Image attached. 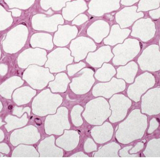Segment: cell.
I'll return each instance as SVG.
<instances>
[{"label":"cell","mask_w":160,"mask_h":160,"mask_svg":"<svg viewBox=\"0 0 160 160\" xmlns=\"http://www.w3.org/2000/svg\"><path fill=\"white\" fill-rule=\"evenodd\" d=\"M146 116L135 109L130 113L127 120L119 125L116 138L120 143L128 144L132 141L141 139L148 125Z\"/></svg>","instance_id":"6da1fadb"},{"label":"cell","mask_w":160,"mask_h":160,"mask_svg":"<svg viewBox=\"0 0 160 160\" xmlns=\"http://www.w3.org/2000/svg\"><path fill=\"white\" fill-rule=\"evenodd\" d=\"M62 102L60 95L52 94L49 89L45 90L36 97L32 103L33 113L39 116L53 114Z\"/></svg>","instance_id":"7a4b0ae2"},{"label":"cell","mask_w":160,"mask_h":160,"mask_svg":"<svg viewBox=\"0 0 160 160\" xmlns=\"http://www.w3.org/2000/svg\"><path fill=\"white\" fill-rule=\"evenodd\" d=\"M111 114L108 103L103 98L99 97L87 103L82 116L92 125H101Z\"/></svg>","instance_id":"3957f363"},{"label":"cell","mask_w":160,"mask_h":160,"mask_svg":"<svg viewBox=\"0 0 160 160\" xmlns=\"http://www.w3.org/2000/svg\"><path fill=\"white\" fill-rule=\"evenodd\" d=\"M140 44L138 40L133 39H128L122 44L117 45L113 50L114 54L113 64L115 66L124 65L131 60L140 51Z\"/></svg>","instance_id":"277c9868"},{"label":"cell","mask_w":160,"mask_h":160,"mask_svg":"<svg viewBox=\"0 0 160 160\" xmlns=\"http://www.w3.org/2000/svg\"><path fill=\"white\" fill-rule=\"evenodd\" d=\"M23 78L33 88L42 90L49 81L54 79V76L50 73L49 68L31 65L24 72Z\"/></svg>","instance_id":"5b68a950"},{"label":"cell","mask_w":160,"mask_h":160,"mask_svg":"<svg viewBox=\"0 0 160 160\" xmlns=\"http://www.w3.org/2000/svg\"><path fill=\"white\" fill-rule=\"evenodd\" d=\"M44 127L47 134H62L64 130L70 128L68 119V109L65 107H60L58 109L56 114L48 116Z\"/></svg>","instance_id":"8992f818"},{"label":"cell","mask_w":160,"mask_h":160,"mask_svg":"<svg viewBox=\"0 0 160 160\" xmlns=\"http://www.w3.org/2000/svg\"><path fill=\"white\" fill-rule=\"evenodd\" d=\"M28 31L26 26L18 25L7 33V37L3 42L5 52L11 54L21 49L28 38Z\"/></svg>","instance_id":"52a82bcc"},{"label":"cell","mask_w":160,"mask_h":160,"mask_svg":"<svg viewBox=\"0 0 160 160\" xmlns=\"http://www.w3.org/2000/svg\"><path fill=\"white\" fill-rule=\"evenodd\" d=\"M45 64L52 73H57L66 70V66L72 64L73 58L71 55V52L67 48H57L48 55Z\"/></svg>","instance_id":"ba28073f"},{"label":"cell","mask_w":160,"mask_h":160,"mask_svg":"<svg viewBox=\"0 0 160 160\" xmlns=\"http://www.w3.org/2000/svg\"><path fill=\"white\" fill-rule=\"evenodd\" d=\"M142 70L157 71L160 70V52L157 45H152L144 50L138 59Z\"/></svg>","instance_id":"9c48e42d"},{"label":"cell","mask_w":160,"mask_h":160,"mask_svg":"<svg viewBox=\"0 0 160 160\" xmlns=\"http://www.w3.org/2000/svg\"><path fill=\"white\" fill-rule=\"evenodd\" d=\"M78 75L80 76L73 78L72 82L70 84L71 90L75 94H85L91 90L95 81L94 71L91 68H84Z\"/></svg>","instance_id":"30bf717a"},{"label":"cell","mask_w":160,"mask_h":160,"mask_svg":"<svg viewBox=\"0 0 160 160\" xmlns=\"http://www.w3.org/2000/svg\"><path fill=\"white\" fill-rule=\"evenodd\" d=\"M155 80L151 74L146 72L138 77L135 82L128 87V95L135 102H138L140 97L146 90L155 85Z\"/></svg>","instance_id":"8fae6325"},{"label":"cell","mask_w":160,"mask_h":160,"mask_svg":"<svg viewBox=\"0 0 160 160\" xmlns=\"http://www.w3.org/2000/svg\"><path fill=\"white\" fill-rule=\"evenodd\" d=\"M64 23V19L60 14H55L49 17L45 14H37L33 17L32 20L34 29L49 32L57 31L58 25Z\"/></svg>","instance_id":"7c38bea8"},{"label":"cell","mask_w":160,"mask_h":160,"mask_svg":"<svg viewBox=\"0 0 160 160\" xmlns=\"http://www.w3.org/2000/svg\"><path fill=\"white\" fill-rule=\"evenodd\" d=\"M109 103L112 111L109 121L115 122L124 119L127 114L128 109L132 105V102L122 94H115L110 99Z\"/></svg>","instance_id":"4fadbf2b"},{"label":"cell","mask_w":160,"mask_h":160,"mask_svg":"<svg viewBox=\"0 0 160 160\" xmlns=\"http://www.w3.org/2000/svg\"><path fill=\"white\" fill-rule=\"evenodd\" d=\"M70 48L71 56L75 58V61L78 62L85 59L88 52H94L97 47L91 39L80 37L71 42Z\"/></svg>","instance_id":"5bb4252c"},{"label":"cell","mask_w":160,"mask_h":160,"mask_svg":"<svg viewBox=\"0 0 160 160\" xmlns=\"http://www.w3.org/2000/svg\"><path fill=\"white\" fill-rule=\"evenodd\" d=\"M126 84L124 81L113 78L109 82L101 83L94 86L92 94L94 97L102 96L109 98L116 93L125 90Z\"/></svg>","instance_id":"9a60e30c"},{"label":"cell","mask_w":160,"mask_h":160,"mask_svg":"<svg viewBox=\"0 0 160 160\" xmlns=\"http://www.w3.org/2000/svg\"><path fill=\"white\" fill-rule=\"evenodd\" d=\"M47 52L39 48L28 49L19 55L18 64L21 68H25L32 64H38L42 66L47 61Z\"/></svg>","instance_id":"2e32d148"},{"label":"cell","mask_w":160,"mask_h":160,"mask_svg":"<svg viewBox=\"0 0 160 160\" xmlns=\"http://www.w3.org/2000/svg\"><path fill=\"white\" fill-rule=\"evenodd\" d=\"M131 35L140 38L144 42L153 38L156 33L155 24L150 18L140 19L132 27Z\"/></svg>","instance_id":"e0dca14e"},{"label":"cell","mask_w":160,"mask_h":160,"mask_svg":"<svg viewBox=\"0 0 160 160\" xmlns=\"http://www.w3.org/2000/svg\"><path fill=\"white\" fill-rule=\"evenodd\" d=\"M120 8V0H91L88 12L94 16L117 11Z\"/></svg>","instance_id":"ac0fdd59"},{"label":"cell","mask_w":160,"mask_h":160,"mask_svg":"<svg viewBox=\"0 0 160 160\" xmlns=\"http://www.w3.org/2000/svg\"><path fill=\"white\" fill-rule=\"evenodd\" d=\"M137 6L125 7L116 14L115 19L120 25V28L124 29L129 27L136 20L144 17L142 12H137Z\"/></svg>","instance_id":"d6986e66"},{"label":"cell","mask_w":160,"mask_h":160,"mask_svg":"<svg viewBox=\"0 0 160 160\" xmlns=\"http://www.w3.org/2000/svg\"><path fill=\"white\" fill-rule=\"evenodd\" d=\"M78 34V28L75 26H59L58 31L55 34L53 42L58 47H65L76 38Z\"/></svg>","instance_id":"ffe728a7"},{"label":"cell","mask_w":160,"mask_h":160,"mask_svg":"<svg viewBox=\"0 0 160 160\" xmlns=\"http://www.w3.org/2000/svg\"><path fill=\"white\" fill-rule=\"evenodd\" d=\"M114 58L109 46H104L100 48L96 52H90L87 56L86 61L91 66L94 68H100L104 62H107Z\"/></svg>","instance_id":"44dd1931"},{"label":"cell","mask_w":160,"mask_h":160,"mask_svg":"<svg viewBox=\"0 0 160 160\" xmlns=\"http://www.w3.org/2000/svg\"><path fill=\"white\" fill-rule=\"evenodd\" d=\"M54 137L48 138L40 142L38 150L40 157H63V151L55 146Z\"/></svg>","instance_id":"7402d4cb"},{"label":"cell","mask_w":160,"mask_h":160,"mask_svg":"<svg viewBox=\"0 0 160 160\" xmlns=\"http://www.w3.org/2000/svg\"><path fill=\"white\" fill-rule=\"evenodd\" d=\"M64 133L62 136L57 139L56 144L65 150H72L78 144L80 135L76 131L67 129L64 131Z\"/></svg>","instance_id":"603a6c76"},{"label":"cell","mask_w":160,"mask_h":160,"mask_svg":"<svg viewBox=\"0 0 160 160\" xmlns=\"http://www.w3.org/2000/svg\"><path fill=\"white\" fill-rule=\"evenodd\" d=\"M87 9L88 7L84 0L69 1L66 3V7L62 9V16L65 19L70 21Z\"/></svg>","instance_id":"cb8c5ba5"},{"label":"cell","mask_w":160,"mask_h":160,"mask_svg":"<svg viewBox=\"0 0 160 160\" xmlns=\"http://www.w3.org/2000/svg\"><path fill=\"white\" fill-rule=\"evenodd\" d=\"M109 26L102 20L94 22L87 29L88 35L93 38L96 42L99 43L104 38L108 35Z\"/></svg>","instance_id":"d4e9b609"},{"label":"cell","mask_w":160,"mask_h":160,"mask_svg":"<svg viewBox=\"0 0 160 160\" xmlns=\"http://www.w3.org/2000/svg\"><path fill=\"white\" fill-rule=\"evenodd\" d=\"M113 134V127L108 122H104L102 126L95 127L91 130V135L98 144H103L109 141Z\"/></svg>","instance_id":"484cf974"},{"label":"cell","mask_w":160,"mask_h":160,"mask_svg":"<svg viewBox=\"0 0 160 160\" xmlns=\"http://www.w3.org/2000/svg\"><path fill=\"white\" fill-rule=\"evenodd\" d=\"M16 132L18 133V140L16 142L14 146L19 143L33 144L38 142L40 136L38 130L32 125L24 128L23 129L18 130Z\"/></svg>","instance_id":"4316f807"},{"label":"cell","mask_w":160,"mask_h":160,"mask_svg":"<svg viewBox=\"0 0 160 160\" xmlns=\"http://www.w3.org/2000/svg\"><path fill=\"white\" fill-rule=\"evenodd\" d=\"M130 33L128 29L120 28L118 24L113 26L111 29V33L108 37L104 39V43L106 45H113L118 43H122L125 39L127 38Z\"/></svg>","instance_id":"83f0119b"},{"label":"cell","mask_w":160,"mask_h":160,"mask_svg":"<svg viewBox=\"0 0 160 160\" xmlns=\"http://www.w3.org/2000/svg\"><path fill=\"white\" fill-rule=\"evenodd\" d=\"M155 89L152 90V94H153V98H151L146 93L145 96L142 97V98H144L145 99H148L152 102L148 101H144L142 100V103H141V108H142V112L144 113L146 109L148 108L149 106L151 104L150 109H149L148 114L151 115L152 114H156L160 112V88L159 89L158 94L156 96V97L155 96Z\"/></svg>","instance_id":"f1b7e54d"},{"label":"cell","mask_w":160,"mask_h":160,"mask_svg":"<svg viewBox=\"0 0 160 160\" xmlns=\"http://www.w3.org/2000/svg\"><path fill=\"white\" fill-rule=\"evenodd\" d=\"M31 44L33 48L39 47L50 50L53 48L52 37L47 33H36L31 37Z\"/></svg>","instance_id":"f546056e"},{"label":"cell","mask_w":160,"mask_h":160,"mask_svg":"<svg viewBox=\"0 0 160 160\" xmlns=\"http://www.w3.org/2000/svg\"><path fill=\"white\" fill-rule=\"evenodd\" d=\"M138 70L137 64L132 61L126 66H120L117 69V78H122L128 83L133 82L135 76Z\"/></svg>","instance_id":"4dcf8cb0"},{"label":"cell","mask_w":160,"mask_h":160,"mask_svg":"<svg viewBox=\"0 0 160 160\" xmlns=\"http://www.w3.org/2000/svg\"><path fill=\"white\" fill-rule=\"evenodd\" d=\"M70 82V80L68 79L66 73H58L55 76V80L49 83V87L53 93H64L67 90L68 85Z\"/></svg>","instance_id":"1f68e13d"},{"label":"cell","mask_w":160,"mask_h":160,"mask_svg":"<svg viewBox=\"0 0 160 160\" xmlns=\"http://www.w3.org/2000/svg\"><path fill=\"white\" fill-rule=\"evenodd\" d=\"M37 92L31 89L30 87H24L17 90L13 94V100L18 105L24 104L29 103Z\"/></svg>","instance_id":"d6a6232c"},{"label":"cell","mask_w":160,"mask_h":160,"mask_svg":"<svg viewBox=\"0 0 160 160\" xmlns=\"http://www.w3.org/2000/svg\"><path fill=\"white\" fill-rule=\"evenodd\" d=\"M120 146L115 142H111L103 146L99 151L93 153L94 158H118V151Z\"/></svg>","instance_id":"836d02e7"},{"label":"cell","mask_w":160,"mask_h":160,"mask_svg":"<svg viewBox=\"0 0 160 160\" xmlns=\"http://www.w3.org/2000/svg\"><path fill=\"white\" fill-rule=\"evenodd\" d=\"M115 73V69L111 64L104 63L101 68L97 71L94 76L99 81L108 82Z\"/></svg>","instance_id":"e575fe53"},{"label":"cell","mask_w":160,"mask_h":160,"mask_svg":"<svg viewBox=\"0 0 160 160\" xmlns=\"http://www.w3.org/2000/svg\"><path fill=\"white\" fill-rule=\"evenodd\" d=\"M71 0H40V5L42 9L48 10L52 7L54 11H60L66 6V3Z\"/></svg>","instance_id":"d590c367"},{"label":"cell","mask_w":160,"mask_h":160,"mask_svg":"<svg viewBox=\"0 0 160 160\" xmlns=\"http://www.w3.org/2000/svg\"><path fill=\"white\" fill-rule=\"evenodd\" d=\"M11 13L7 12L0 5V31H3L9 27L13 22Z\"/></svg>","instance_id":"8d00e7d4"},{"label":"cell","mask_w":160,"mask_h":160,"mask_svg":"<svg viewBox=\"0 0 160 160\" xmlns=\"http://www.w3.org/2000/svg\"><path fill=\"white\" fill-rule=\"evenodd\" d=\"M17 149L19 150V153H17L12 157H39V153L32 146L20 145Z\"/></svg>","instance_id":"74e56055"},{"label":"cell","mask_w":160,"mask_h":160,"mask_svg":"<svg viewBox=\"0 0 160 160\" xmlns=\"http://www.w3.org/2000/svg\"><path fill=\"white\" fill-rule=\"evenodd\" d=\"M160 0H140L138 12L156 9L160 6Z\"/></svg>","instance_id":"f35d334b"},{"label":"cell","mask_w":160,"mask_h":160,"mask_svg":"<svg viewBox=\"0 0 160 160\" xmlns=\"http://www.w3.org/2000/svg\"><path fill=\"white\" fill-rule=\"evenodd\" d=\"M10 8L16 7L19 9L26 10L33 5L35 0H5Z\"/></svg>","instance_id":"ab89813d"},{"label":"cell","mask_w":160,"mask_h":160,"mask_svg":"<svg viewBox=\"0 0 160 160\" xmlns=\"http://www.w3.org/2000/svg\"><path fill=\"white\" fill-rule=\"evenodd\" d=\"M83 111V108L80 106H76L71 112L72 122L76 127H80L83 124V120L81 117V113Z\"/></svg>","instance_id":"60d3db41"},{"label":"cell","mask_w":160,"mask_h":160,"mask_svg":"<svg viewBox=\"0 0 160 160\" xmlns=\"http://www.w3.org/2000/svg\"><path fill=\"white\" fill-rule=\"evenodd\" d=\"M86 64L83 62H80L78 64L74 65H70L68 66V75L70 76H72L76 73H77L79 71L81 70L82 68H85Z\"/></svg>","instance_id":"b9f144b4"},{"label":"cell","mask_w":160,"mask_h":160,"mask_svg":"<svg viewBox=\"0 0 160 160\" xmlns=\"http://www.w3.org/2000/svg\"><path fill=\"white\" fill-rule=\"evenodd\" d=\"M84 149L86 152H91L93 151H96L97 147L93 140L91 138H88L85 142Z\"/></svg>","instance_id":"7bdbcfd3"},{"label":"cell","mask_w":160,"mask_h":160,"mask_svg":"<svg viewBox=\"0 0 160 160\" xmlns=\"http://www.w3.org/2000/svg\"><path fill=\"white\" fill-rule=\"evenodd\" d=\"M132 148V146H127L124 148H122L119 151V155L120 157L122 158H137L139 157L138 154H131L128 153V151Z\"/></svg>","instance_id":"ee69618b"},{"label":"cell","mask_w":160,"mask_h":160,"mask_svg":"<svg viewBox=\"0 0 160 160\" xmlns=\"http://www.w3.org/2000/svg\"><path fill=\"white\" fill-rule=\"evenodd\" d=\"M88 19V18L86 14H81L76 17V18H75V19L73 20L72 24L73 25L80 26V25H81L82 24L84 23L85 22L87 21Z\"/></svg>","instance_id":"f6af8a7d"},{"label":"cell","mask_w":160,"mask_h":160,"mask_svg":"<svg viewBox=\"0 0 160 160\" xmlns=\"http://www.w3.org/2000/svg\"><path fill=\"white\" fill-rule=\"evenodd\" d=\"M24 112H27L28 114V115H30L31 109L29 108V107H26L25 108H23L15 107H14V111H13V114L20 117H21L22 115H23V114Z\"/></svg>","instance_id":"bcb514c9"},{"label":"cell","mask_w":160,"mask_h":160,"mask_svg":"<svg viewBox=\"0 0 160 160\" xmlns=\"http://www.w3.org/2000/svg\"><path fill=\"white\" fill-rule=\"evenodd\" d=\"M158 126V122H157V120H156V119L153 118L150 121V125L148 130V133L149 134L151 133L155 130L156 129Z\"/></svg>","instance_id":"7dc6e473"},{"label":"cell","mask_w":160,"mask_h":160,"mask_svg":"<svg viewBox=\"0 0 160 160\" xmlns=\"http://www.w3.org/2000/svg\"><path fill=\"white\" fill-rule=\"evenodd\" d=\"M143 148H144V144L142 142H138L134 148H132V150H130V153L132 154V153H137L138 152H139V151L142 149Z\"/></svg>","instance_id":"c3c4849f"},{"label":"cell","mask_w":160,"mask_h":160,"mask_svg":"<svg viewBox=\"0 0 160 160\" xmlns=\"http://www.w3.org/2000/svg\"><path fill=\"white\" fill-rule=\"evenodd\" d=\"M149 14L153 19H158L160 17V7L157 10L151 11L149 12Z\"/></svg>","instance_id":"681fc988"},{"label":"cell","mask_w":160,"mask_h":160,"mask_svg":"<svg viewBox=\"0 0 160 160\" xmlns=\"http://www.w3.org/2000/svg\"><path fill=\"white\" fill-rule=\"evenodd\" d=\"M139 0H121V4L125 6H132L137 2H138Z\"/></svg>","instance_id":"f907efd6"},{"label":"cell","mask_w":160,"mask_h":160,"mask_svg":"<svg viewBox=\"0 0 160 160\" xmlns=\"http://www.w3.org/2000/svg\"><path fill=\"white\" fill-rule=\"evenodd\" d=\"M10 12H12V16L15 17L20 16L22 13L21 11L19 9H17V8L10 10Z\"/></svg>","instance_id":"816d5d0a"},{"label":"cell","mask_w":160,"mask_h":160,"mask_svg":"<svg viewBox=\"0 0 160 160\" xmlns=\"http://www.w3.org/2000/svg\"><path fill=\"white\" fill-rule=\"evenodd\" d=\"M71 158H88V156L83 153L82 152H79L75 153L73 155L71 156Z\"/></svg>","instance_id":"f5cc1de1"},{"label":"cell","mask_w":160,"mask_h":160,"mask_svg":"<svg viewBox=\"0 0 160 160\" xmlns=\"http://www.w3.org/2000/svg\"><path fill=\"white\" fill-rule=\"evenodd\" d=\"M2 70V72L3 71L4 73L6 74L7 72V68L6 65H5V64H0V71Z\"/></svg>","instance_id":"db71d44e"},{"label":"cell","mask_w":160,"mask_h":160,"mask_svg":"<svg viewBox=\"0 0 160 160\" xmlns=\"http://www.w3.org/2000/svg\"><path fill=\"white\" fill-rule=\"evenodd\" d=\"M159 44H160V42H159Z\"/></svg>","instance_id":"11a10c76"},{"label":"cell","mask_w":160,"mask_h":160,"mask_svg":"<svg viewBox=\"0 0 160 160\" xmlns=\"http://www.w3.org/2000/svg\"><path fill=\"white\" fill-rule=\"evenodd\" d=\"M0 54H1V52H0Z\"/></svg>","instance_id":"9f6ffc18"}]
</instances>
